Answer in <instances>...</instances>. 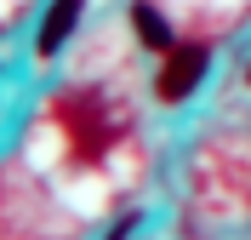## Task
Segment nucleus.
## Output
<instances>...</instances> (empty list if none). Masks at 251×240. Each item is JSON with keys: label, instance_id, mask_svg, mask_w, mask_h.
Returning <instances> with one entry per match:
<instances>
[{"label": "nucleus", "instance_id": "7ed1b4c3", "mask_svg": "<svg viewBox=\"0 0 251 240\" xmlns=\"http://www.w3.org/2000/svg\"><path fill=\"white\" fill-rule=\"evenodd\" d=\"M131 29H137V40H143L149 52H172V29H166V17L149 6V0L131 6Z\"/></svg>", "mask_w": 251, "mask_h": 240}, {"label": "nucleus", "instance_id": "39448f33", "mask_svg": "<svg viewBox=\"0 0 251 240\" xmlns=\"http://www.w3.org/2000/svg\"><path fill=\"white\" fill-rule=\"evenodd\" d=\"M246 80H251V69H246Z\"/></svg>", "mask_w": 251, "mask_h": 240}, {"label": "nucleus", "instance_id": "f03ea898", "mask_svg": "<svg viewBox=\"0 0 251 240\" xmlns=\"http://www.w3.org/2000/svg\"><path fill=\"white\" fill-rule=\"evenodd\" d=\"M80 6H86V0H57V6L46 12V23H40V40H34V52H40V57H57V46L69 40V29L80 23Z\"/></svg>", "mask_w": 251, "mask_h": 240}, {"label": "nucleus", "instance_id": "20e7f679", "mask_svg": "<svg viewBox=\"0 0 251 240\" xmlns=\"http://www.w3.org/2000/svg\"><path fill=\"white\" fill-rule=\"evenodd\" d=\"M131 229H137V217H120V223H114V235H109V240H131Z\"/></svg>", "mask_w": 251, "mask_h": 240}, {"label": "nucleus", "instance_id": "f257e3e1", "mask_svg": "<svg viewBox=\"0 0 251 240\" xmlns=\"http://www.w3.org/2000/svg\"><path fill=\"white\" fill-rule=\"evenodd\" d=\"M205 69H211V52L205 46H172L166 52V69H160V80H154L160 103H183V97L205 80Z\"/></svg>", "mask_w": 251, "mask_h": 240}]
</instances>
